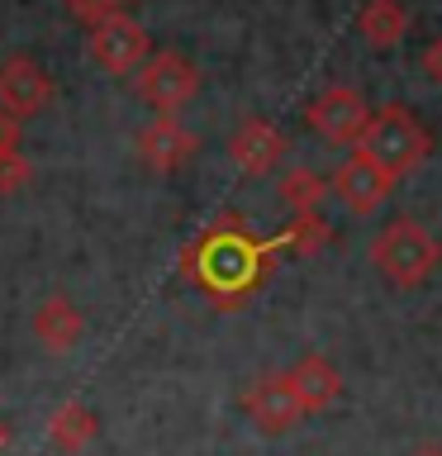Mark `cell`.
Here are the masks:
<instances>
[{
  "label": "cell",
  "mask_w": 442,
  "mask_h": 456,
  "mask_svg": "<svg viewBox=\"0 0 442 456\" xmlns=\"http://www.w3.org/2000/svg\"><path fill=\"white\" fill-rule=\"evenodd\" d=\"M134 91H138L143 105H152L157 114H176L185 100L200 91V67L181 53H157L138 67Z\"/></svg>",
  "instance_id": "obj_3"
},
{
  "label": "cell",
  "mask_w": 442,
  "mask_h": 456,
  "mask_svg": "<svg viewBox=\"0 0 442 456\" xmlns=\"http://www.w3.org/2000/svg\"><path fill=\"white\" fill-rule=\"evenodd\" d=\"M67 10L77 14V20H86V24H100V20H110V14H119V0H67Z\"/></svg>",
  "instance_id": "obj_17"
},
{
  "label": "cell",
  "mask_w": 442,
  "mask_h": 456,
  "mask_svg": "<svg viewBox=\"0 0 442 456\" xmlns=\"http://www.w3.org/2000/svg\"><path fill=\"white\" fill-rule=\"evenodd\" d=\"M48 437H53V447H62V452H86V442L95 437V413L86 404H62L48 419Z\"/></svg>",
  "instance_id": "obj_14"
},
{
  "label": "cell",
  "mask_w": 442,
  "mask_h": 456,
  "mask_svg": "<svg viewBox=\"0 0 442 456\" xmlns=\"http://www.w3.org/2000/svg\"><path fill=\"white\" fill-rule=\"evenodd\" d=\"M419 456H442V447H423Z\"/></svg>",
  "instance_id": "obj_22"
},
{
  "label": "cell",
  "mask_w": 442,
  "mask_h": 456,
  "mask_svg": "<svg viewBox=\"0 0 442 456\" xmlns=\"http://www.w3.org/2000/svg\"><path fill=\"white\" fill-rule=\"evenodd\" d=\"M5 152H20V119L0 114V157H5Z\"/></svg>",
  "instance_id": "obj_20"
},
{
  "label": "cell",
  "mask_w": 442,
  "mask_h": 456,
  "mask_svg": "<svg viewBox=\"0 0 442 456\" xmlns=\"http://www.w3.org/2000/svg\"><path fill=\"white\" fill-rule=\"evenodd\" d=\"M29 181V162H24V157L20 152H5V157H0V191H20V185Z\"/></svg>",
  "instance_id": "obj_18"
},
{
  "label": "cell",
  "mask_w": 442,
  "mask_h": 456,
  "mask_svg": "<svg viewBox=\"0 0 442 456\" xmlns=\"http://www.w3.org/2000/svg\"><path fill=\"white\" fill-rule=\"evenodd\" d=\"M328 242V224L319 214H295V228H291V248L295 252H319Z\"/></svg>",
  "instance_id": "obj_16"
},
{
  "label": "cell",
  "mask_w": 442,
  "mask_h": 456,
  "mask_svg": "<svg viewBox=\"0 0 442 456\" xmlns=\"http://www.w3.org/2000/svg\"><path fill=\"white\" fill-rule=\"evenodd\" d=\"M356 28H362V38L371 48H395L409 28V14L399 0H366L362 14H356Z\"/></svg>",
  "instance_id": "obj_13"
},
{
  "label": "cell",
  "mask_w": 442,
  "mask_h": 456,
  "mask_svg": "<svg viewBox=\"0 0 442 456\" xmlns=\"http://www.w3.org/2000/svg\"><path fill=\"white\" fill-rule=\"evenodd\" d=\"M438 262H442V242L413 219H395L390 228H381L371 238V266L390 285H399V290L423 285L438 271Z\"/></svg>",
  "instance_id": "obj_2"
},
{
  "label": "cell",
  "mask_w": 442,
  "mask_h": 456,
  "mask_svg": "<svg viewBox=\"0 0 442 456\" xmlns=\"http://www.w3.org/2000/svg\"><path fill=\"white\" fill-rule=\"evenodd\" d=\"M91 57L105 71H114V77H124V71H138L143 62H148V28H143L138 20H128V14H110V20H100L91 28Z\"/></svg>",
  "instance_id": "obj_5"
},
{
  "label": "cell",
  "mask_w": 442,
  "mask_h": 456,
  "mask_svg": "<svg viewBox=\"0 0 442 456\" xmlns=\"http://www.w3.org/2000/svg\"><path fill=\"white\" fill-rule=\"evenodd\" d=\"M419 67L428 71V81H438V86H442V38H433V43H428V48H423Z\"/></svg>",
  "instance_id": "obj_19"
},
{
  "label": "cell",
  "mask_w": 442,
  "mask_h": 456,
  "mask_svg": "<svg viewBox=\"0 0 442 456\" xmlns=\"http://www.w3.org/2000/svg\"><path fill=\"white\" fill-rule=\"evenodd\" d=\"M242 413H248L262 433H291V428L305 419V409H299V399L291 390V380H285V370L257 376L248 385V395H242Z\"/></svg>",
  "instance_id": "obj_6"
},
{
  "label": "cell",
  "mask_w": 442,
  "mask_h": 456,
  "mask_svg": "<svg viewBox=\"0 0 442 456\" xmlns=\"http://www.w3.org/2000/svg\"><path fill=\"white\" fill-rule=\"evenodd\" d=\"M390 176L385 171H376L371 162H362V157H348L333 176H328V191L338 195V205L348 214H376L385 205V195H390Z\"/></svg>",
  "instance_id": "obj_8"
},
{
  "label": "cell",
  "mask_w": 442,
  "mask_h": 456,
  "mask_svg": "<svg viewBox=\"0 0 442 456\" xmlns=\"http://www.w3.org/2000/svg\"><path fill=\"white\" fill-rule=\"evenodd\" d=\"M10 437H14V428H10L5 419H0V452H5V447H10Z\"/></svg>",
  "instance_id": "obj_21"
},
{
  "label": "cell",
  "mask_w": 442,
  "mask_h": 456,
  "mask_svg": "<svg viewBox=\"0 0 442 456\" xmlns=\"http://www.w3.org/2000/svg\"><path fill=\"white\" fill-rule=\"evenodd\" d=\"M366 119H371V105H366L362 91H352V86H328V91L305 110V124L323 142H333V148H356Z\"/></svg>",
  "instance_id": "obj_4"
},
{
  "label": "cell",
  "mask_w": 442,
  "mask_h": 456,
  "mask_svg": "<svg viewBox=\"0 0 442 456\" xmlns=\"http://www.w3.org/2000/svg\"><path fill=\"white\" fill-rule=\"evenodd\" d=\"M138 157L152 171H162V176L167 171H181L195 157V134L176 119V114H157V119L138 134Z\"/></svg>",
  "instance_id": "obj_10"
},
{
  "label": "cell",
  "mask_w": 442,
  "mask_h": 456,
  "mask_svg": "<svg viewBox=\"0 0 442 456\" xmlns=\"http://www.w3.org/2000/svg\"><path fill=\"white\" fill-rule=\"evenodd\" d=\"M53 100V77L43 71L34 57H10L0 67V114L10 119H29Z\"/></svg>",
  "instance_id": "obj_7"
},
{
  "label": "cell",
  "mask_w": 442,
  "mask_h": 456,
  "mask_svg": "<svg viewBox=\"0 0 442 456\" xmlns=\"http://www.w3.org/2000/svg\"><path fill=\"white\" fill-rule=\"evenodd\" d=\"M428 148H433V138H428V128L419 124V114H413L409 105H381V110H371L362 138H356V157L371 162L376 171H385L390 181L419 167L423 157H428Z\"/></svg>",
  "instance_id": "obj_1"
},
{
  "label": "cell",
  "mask_w": 442,
  "mask_h": 456,
  "mask_svg": "<svg viewBox=\"0 0 442 456\" xmlns=\"http://www.w3.org/2000/svg\"><path fill=\"white\" fill-rule=\"evenodd\" d=\"M281 195L295 205V214H314V209H319V200L328 195V181L319 176V171H309V167H295L291 176L281 181Z\"/></svg>",
  "instance_id": "obj_15"
},
{
  "label": "cell",
  "mask_w": 442,
  "mask_h": 456,
  "mask_svg": "<svg viewBox=\"0 0 442 456\" xmlns=\"http://www.w3.org/2000/svg\"><path fill=\"white\" fill-rule=\"evenodd\" d=\"M285 380H291V390H295V399H299V409H305V413H319V409H328L342 395L338 366L328 362V356H319V352L299 356V362L285 370Z\"/></svg>",
  "instance_id": "obj_11"
},
{
  "label": "cell",
  "mask_w": 442,
  "mask_h": 456,
  "mask_svg": "<svg viewBox=\"0 0 442 456\" xmlns=\"http://www.w3.org/2000/svg\"><path fill=\"white\" fill-rule=\"evenodd\" d=\"M285 157V134L276 124L266 119H248L233 128V138H228V162L238 171H248V176H266V171H276Z\"/></svg>",
  "instance_id": "obj_9"
},
{
  "label": "cell",
  "mask_w": 442,
  "mask_h": 456,
  "mask_svg": "<svg viewBox=\"0 0 442 456\" xmlns=\"http://www.w3.org/2000/svg\"><path fill=\"white\" fill-rule=\"evenodd\" d=\"M34 338L43 342L48 352H71L77 347V338H81V314L77 305H71L67 295H53V299H43L38 314H34Z\"/></svg>",
  "instance_id": "obj_12"
}]
</instances>
